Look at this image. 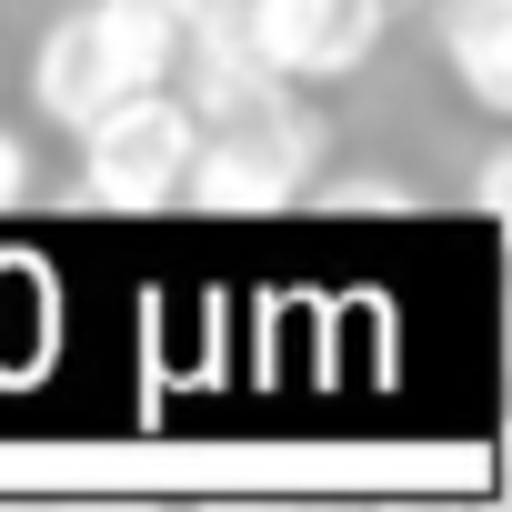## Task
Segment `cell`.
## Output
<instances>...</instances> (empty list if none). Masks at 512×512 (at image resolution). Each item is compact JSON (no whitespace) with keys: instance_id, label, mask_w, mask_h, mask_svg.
Segmentation results:
<instances>
[{"instance_id":"5b68a950","label":"cell","mask_w":512,"mask_h":512,"mask_svg":"<svg viewBox=\"0 0 512 512\" xmlns=\"http://www.w3.org/2000/svg\"><path fill=\"white\" fill-rule=\"evenodd\" d=\"M432 41H442L452 81H462L482 111H512V0H442V11H432Z\"/></svg>"},{"instance_id":"6da1fadb","label":"cell","mask_w":512,"mask_h":512,"mask_svg":"<svg viewBox=\"0 0 512 512\" xmlns=\"http://www.w3.org/2000/svg\"><path fill=\"white\" fill-rule=\"evenodd\" d=\"M312 161H322V121L292 101V81H272V91L191 121L181 201H201V211H282L312 181Z\"/></svg>"},{"instance_id":"7a4b0ae2","label":"cell","mask_w":512,"mask_h":512,"mask_svg":"<svg viewBox=\"0 0 512 512\" xmlns=\"http://www.w3.org/2000/svg\"><path fill=\"white\" fill-rule=\"evenodd\" d=\"M181 161H191V111L181 91H121L81 121V191L101 211H161L181 201Z\"/></svg>"},{"instance_id":"52a82bcc","label":"cell","mask_w":512,"mask_h":512,"mask_svg":"<svg viewBox=\"0 0 512 512\" xmlns=\"http://www.w3.org/2000/svg\"><path fill=\"white\" fill-rule=\"evenodd\" d=\"M502 181H512V161H502V151H492V161H482V171H472V201H482V211H492V201H502Z\"/></svg>"},{"instance_id":"8992f818","label":"cell","mask_w":512,"mask_h":512,"mask_svg":"<svg viewBox=\"0 0 512 512\" xmlns=\"http://www.w3.org/2000/svg\"><path fill=\"white\" fill-rule=\"evenodd\" d=\"M21 191H31V151H21V141H11V131H0V211H11V201H21Z\"/></svg>"},{"instance_id":"3957f363","label":"cell","mask_w":512,"mask_h":512,"mask_svg":"<svg viewBox=\"0 0 512 512\" xmlns=\"http://www.w3.org/2000/svg\"><path fill=\"white\" fill-rule=\"evenodd\" d=\"M91 31H101V61L121 91H161L181 71V41H191V11L201 0H81Z\"/></svg>"},{"instance_id":"277c9868","label":"cell","mask_w":512,"mask_h":512,"mask_svg":"<svg viewBox=\"0 0 512 512\" xmlns=\"http://www.w3.org/2000/svg\"><path fill=\"white\" fill-rule=\"evenodd\" d=\"M31 101H41L61 131H81L101 101H121V81H111V61H101L91 11H61V21H51V41L31 51Z\"/></svg>"}]
</instances>
